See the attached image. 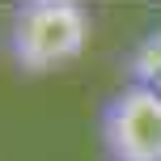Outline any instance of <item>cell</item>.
I'll list each match as a JSON object with an SVG mask.
<instances>
[{"instance_id": "2", "label": "cell", "mask_w": 161, "mask_h": 161, "mask_svg": "<svg viewBox=\"0 0 161 161\" xmlns=\"http://www.w3.org/2000/svg\"><path fill=\"white\" fill-rule=\"evenodd\" d=\"M97 140L106 161H161V93L123 85L97 110Z\"/></svg>"}, {"instance_id": "1", "label": "cell", "mask_w": 161, "mask_h": 161, "mask_svg": "<svg viewBox=\"0 0 161 161\" xmlns=\"http://www.w3.org/2000/svg\"><path fill=\"white\" fill-rule=\"evenodd\" d=\"M93 34V17L80 0H21L4 25V55L17 72L47 76L80 59Z\"/></svg>"}, {"instance_id": "3", "label": "cell", "mask_w": 161, "mask_h": 161, "mask_svg": "<svg viewBox=\"0 0 161 161\" xmlns=\"http://www.w3.org/2000/svg\"><path fill=\"white\" fill-rule=\"evenodd\" d=\"M127 80L131 85H148L161 93V30L144 34L136 42V51L127 55Z\"/></svg>"}]
</instances>
